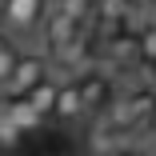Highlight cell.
I'll return each instance as SVG.
<instances>
[{"label":"cell","instance_id":"30bf717a","mask_svg":"<svg viewBox=\"0 0 156 156\" xmlns=\"http://www.w3.org/2000/svg\"><path fill=\"white\" fill-rule=\"evenodd\" d=\"M148 16H152V20H156V0H148Z\"/></svg>","mask_w":156,"mask_h":156},{"label":"cell","instance_id":"6da1fadb","mask_svg":"<svg viewBox=\"0 0 156 156\" xmlns=\"http://www.w3.org/2000/svg\"><path fill=\"white\" fill-rule=\"evenodd\" d=\"M52 12L48 0H4V32L8 36H32L44 28V16Z\"/></svg>","mask_w":156,"mask_h":156},{"label":"cell","instance_id":"9c48e42d","mask_svg":"<svg viewBox=\"0 0 156 156\" xmlns=\"http://www.w3.org/2000/svg\"><path fill=\"white\" fill-rule=\"evenodd\" d=\"M144 128H148V136H156V104H152V116H148V124H144Z\"/></svg>","mask_w":156,"mask_h":156},{"label":"cell","instance_id":"ba28073f","mask_svg":"<svg viewBox=\"0 0 156 156\" xmlns=\"http://www.w3.org/2000/svg\"><path fill=\"white\" fill-rule=\"evenodd\" d=\"M20 56H24V52L4 36V44H0V80H8V72L16 68V60H20Z\"/></svg>","mask_w":156,"mask_h":156},{"label":"cell","instance_id":"5b68a950","mask_svg":"<svg viewBox=\"0 0 156 156\" xmlns=\"http://www.w3.org/2000/svg\"><path fill=\"white\" fill-rule=\"evenodd\" d=\"M104 56L116 60V64H132V60H140V32H116L104 40Z\"/></svg>","mask_w":156,"mask_h":156},{"label":"cell","instance_id":"8992f818","mask_svg":"<svg viewBox=\"0 0 156 156\" xmlns=\"http://www.w3.org/2000/svg\"><path fill=\"white\" fill-rule=\"evenodd\" d=\"M60 88H64V80H56V76H44L32 92H28V100H32L40 112H44V120L52 124V112H56V100H60Z\"/></svg>","mask_w":156,"mask_h":156},{"label":"cell","instance_id":"7a4b0ae2","mask_svg":"<svg viewBox=\"0 0 156 156\" xmlns=\"http://www.w3.org/2000/svg\"><path fill=\"white\" fill-rule=\"evenodd\" d=\"M44 76H48V60L40 52H24L16 60V68L8 72V80H0V84H4V96H28Z\"/></svg>","mask_w":156,"mask_h":156},{"label":"cell","instance_id":"52a82bcc","mask_svg":"<svg viewBox=\"0 0 156 156\" xmlns=\"http://www.w3.org/2000/svg\"><path fill=\"white\" fill-rule=\"evenodd\" d=\"M24 124L12 116V112H0V148H4V152H16L20 144H24Z\"/></svg>","mask_w":156,"mask_h":156},{"label":"cell","instance_id":"3957f363","mask_svg":"<svg viewBox=\"0 0 156 156\" xmlns=\"http://www.w3.org/2000/svg\"><path fill=\"white\" fill-rule=\"evenodd\" d=\"M80 120H88V104H84L80 80H64L60 100H56V112H52V124H80Z\"/></svg>","mask_w":156,"mask_h":156},{"label":"cell","instance_id":"277c9868","mask_svg":"<svg viewBox=\"0 0 156 156\" xmlns=\"http://www.w3.org/2000/svg\"><path fill=\"white\" fill-rule=\"evenodd\" d=\"M80 92H84V104H88V120H96V116H104L112 84H108V80H104L100 72H88V76H80Z\"/></svg>","mask_w":156,"mask_h":156}]
</instances>
